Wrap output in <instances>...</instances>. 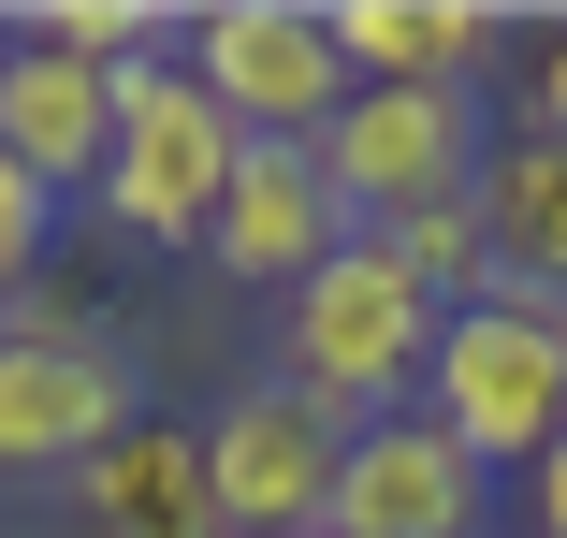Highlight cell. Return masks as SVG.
Wrapping results in <instances>:
<instances>
[{
    "label": "cell",
    "mask_w": 567,
    "mask_h": 538,
    "mask_svg": "<svg viewBox=\"0 0 567 538\" xmlns=\"http://www.w3.org/2000/svg\"><path fill=\"white\" fill-rule=\"evenodd\" d=\"M422 422L466 437V466H538L567 437V306H524V291H481L436 320V364H422Z\"/></svg>",
    "instance_id": "cell-1"
},
{
    "label": "cell",
    "mask_w": 567,
    "mask_h": 538,
    "mask_svg": "<svg viewBox=\"0 0 567 538\" xmlns=\"http://www.w3.org/2000/svg\"><path fill=\"white\" fill-rule=\"evenodd\" d=\"M422 364H436V306L393 277L379 234H350V248L291 291V364H277V379H291L306 407H334L350 437H364V422H393V407L422 393Z\"/></svg>",
    "instance_id": "cell-2"
},
{
    "label": "cell",
    "mask_w": 567,
    "mask_h": 538,
    "mask_svg": "<svg viewBox=\"0 0 567 538\" xmlns=\"http://www.w3.org/2000/svg\"><path fill=\"white\" fill-rule=\"evenodd\" d=\"M481 161H495L481 87H350V117L320 132V189L350 234H393L422 204H481Z\"/></svg>",
    "instance_id": "cell-3"
},
{
    "label": "cell",
    "mask_w": 567,
    "mask_h": 538,
    "mask_svg": "<svg viewBox=\"0 0 567 538\" xmlns=\"http://www.w3.org/2000/svg\"><path fill=\"white\" fill-rule=\"evenodd\" d=\"M234 117L189 87V59H132L117 73V146H102V219H117L132 248H204V219H218V189H234Z\"/></svg>",
    "instance_id": "cell-4"
},
{
    "label": "cell",
    "mask_w": 567,
    "mask_h": 538,
    "mask_svg": "<svg viewBox=\"0 0 567 538\" xmlns=\"http://www.w3.org/2000/svg\"><path fill=\"white\" fill-rule=\"evenodd\" d=\"M189 87L248 146H320L350 117V59H334L320 0H218V15H189Z\"/></svg>",
    "instance_id": "cell-5"
},
{
    "label": "cell",
    "mask_w": 567,
    "mask_h": 538,
    "mask_svg": "<svg viewBox=\"0 0 567 538\" xmlns=\"http://www.w3.org/2000/svg\"><path fill=\"white\" fill-rule=\"evenodd\" d=\"M334 466H350V422H334V407H306L291 379L218 393V422H204L218 538H320V509H334Z\"/></svg>",
    "instance_id": "cell-6"
},
{
    "label": "cell",
    "mask_w": 567,
    "mask_h": 538,
    "mask_svg": "<svg viewBox=\"0 0 567 538\" xmlns=\"http://www.w3.org/2000/svg\"><path fill=\"white\" fill-rule=\"evenodd\" d=\"M146 422L132 364L102 335H0V480H44V466H87Z\"/></svg>",
    "instance_id": "cell-7"
},
{
    "label": "cell",
    "mask_w": 567,
    "mask_h": 538,
    "mask_svg": "<svg viewBox=\"0 0 567 538\" xmlns=\"http://www.w3.org/2000/svg\"><path fill=\"white\" fill-rule=\"evenodd\" d=\"M481 524H495V480L466 466V437H436L422 407L364 422L350 466H334V509H320V538H481Z\"/></svg>",
    "instance_id": "cell-8"
},
{
    "label": "cell",
    "mask_w": 567,
    "mask_h": 538,
    "mask_svg": "<svg viewBox=\"0 0 567 538\" xmlns=\"http://www.w3.org/2000/svg\"><path fill=\"white\" fill-rule=\"evenodd\" d=\"M334 248H350V219H334V189H320V146H234V189H218V219H204V262L248 277V291H306Z\"/></svg>",
    "instance_id": "cell-9"
},
{
    "label": "cell",
    "mask_w": 567,
    "mask_h": 538,
    "mask_svg": "<svg viewBox=\"0 0 567 538\" xmlns=\"http://www.w3.org/2000/svg\"><path fill=\"white\" fill-rule=\"evenodd\" d=\"M102 146H117V73L16 30V59H0V161L44 175V189H102Z\"/></svg>",
    "instance_id": "cell-10"
},
{
    "label": "cell",
    "mask_w": 567,
    "mask_h": 538,
    "mask_svg": "<svg viewBox=\"0 0 567 538\" xmlns=\"http://www.w3.org/2000/svg\"><path fill=\"white\" fill-rule=\"evenodd\" d=\"M87 538H218V480H204V422H132L117 452L73 466Z\"/></svg>",
    "instance_id": "cell-11"
},
{
    "label": "cell",
    "mask_w": 567,
    "mask_h": 538,
    "mask_svg": "<svg viewBox=\"0 0 567 538\" xmlns=\"http://www.w3.org/2000/svg\"><path fill=\"white\" fill-rule=\"evenodd\" d=\"M481 248H495V291H524V306H567V146L553 132H495V161H481Z\"/></svg>",
    "instance_id": "cell-12"
},
{
    "label": "cell",
    "mask_w": 567,
    "mask_h": 538,
    "mask_svg": "<svg viewBox=\"0 0 567 538\" xmlns=\"http://www.w3.org/2000/svg\"><path fill=\"white\" fill-rule=\"evenodd\" d=\"M320 15H334L350 87H466L495 59V15H481V0H320Z\"/></svg>",
    "instance_id": "cell-13"
},
{
    "label": "cell",
    "mask_w": 567,
    "mask_h": 538,
    "mask_svg": "<svg viewBox=\"0 0 567 538\" xmlns=\"http://www.w3.org/2000/svg\"><path fill=\"white\" fill-rule=\"evenodd\" d=\"M379 248H393V277H408V291H422L436 320L495 291V248H481V204H422V219H393Z\"/></svg>",
    "instance_id": "cell-14"
},
{
    "label": "cell",
    "mask_w": 567,
    "mask_h": 538,
    "mask_svg": "<svg viewBox=\"0 0 567 538\" xmlns=\"http://www.w3.org/2000/svg\"><path fill=\"white\" fill-rule=\"evenodd\" d=\"M44 248H59V189L0 161V320H16V306L44 291Z\"/></svg>",
    "instance_id": "cell-15"
},
{
    "label": "cell",
    "mask_w": 567,
    "mask_h": 538,
    "mask_svg": "<svg viewBox=\"0 0 567 538\" xmlns=\"http://www.w3.org/2000/svg\"><path fill=\"white\" fill-rule=\"evenodd\" d=\"M524 132H553V146H567V15L524 44Z\"/></svg>",
    "instance_id": "cell-16"
},
{
    "label": "cell",
    "mask_w": 567,
    "mask_h": 538,
    "mask_svg": "<svg viewBox=\"0 0 567 538\" xmlns=\"http://www.w3.org/2000/svg\"><path fill=\"white\" fill-rule=\"evenodd\" d=\"M524 524H538V538H567V437L524 466Z\"/></svg>",
    "instance_id": "cell-17"
},
{
    "label": "cell",
    "mask_w": 567,
    "mask_h": 538,
    "mask_svg": "<svg viewBox=\"0 0 567 538\" xmlns=\"http://www.w3.org/2000/svg\"><path fill=\"white\" fill-rule=\"evenodd\" d=\"M0 59H16V15H0Z\"/></svg>",
    "instance_id": "cell-18"
}]
</instances>
